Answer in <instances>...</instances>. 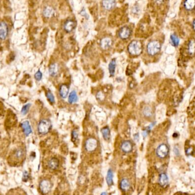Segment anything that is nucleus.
I'll return each instance as SVG.
<instances>
[{
  "label": "nucleus",
  "instance_id": "22",
  "mask_svg": "<svg viewBox=\"0 0 195 195\" xmlns=\"http://www.w3.org/2000/svg\"><path fill=\"white\" fill-rule=\"evenodd\" d=\"M130 183L129 180L126 179V178H123L121 180L120 182V187L122 190L124 191H126L130 188Z\"/></svg>",
  "mask_w": 195,
  "mask_h": 195
},
{
  "label": "nucleus",
  "instance_id": "25",
  "mask_svg": "<svg viewBox=\"0 0 195 195\" xmlns=\"http://www.w3.org/2000/svg\"><path fill=\"white\" fill-rule=\"evenodd\" d=\"M143 114L144 117H148V118L151 117L153 114L152 109L150 106H145L143 109Z\"/></svg>",
  "mask_w": 195,
  "mask_h": 195
},
{
  "label": "nucleus",
  "instance_id": "39",
  "mask_svg": "<svg viewBox=\"0 0 195 195\" xmlns=\"http://www.w3.org/2000/svg\"><path fill=\"white\" fill-rule=\"evenodd\" d=\"M185 195V194H182L181 195H179V194H178V195Z\"/></svg>",
  "mask_w": 195,
  "mask_h": 195
},
{
  "label": "nucleus",
  "instance_id": "35",
  "mask_svg": "<svg viewBox=\"0 0 195 195\" xmlns=\"http://www.w3.org/2000/svg\"><path fill=\"white\" fill-rule=\"evenodd\" d=\"M29 177V176L28 172H26V171H25L24 172V174H23V180L24 182H26V181H27L28 180Z\"/></svg>",
  "mask_w": 195,
  "mask_h": 195
},
{
  "label": "nucleus",
  "instance_id": "30",
  "mask_svg": "<svg viewBox=\"0 0 195 195\" xmlns=\"http://www.w3.org/2000/svg\"><path fill=\"white\" fill-rule=\"evenodd\" d=\"M25 154L24 151L22 149H18L16 151L14 155L17 159H21Z\"/></svg>",
  "mask_w": 195,
  "mask_h": 195
},
{
  "label": "nucleus",
  "instance_id": "12",
  "mask_svg": "<svg viewBox=\"0 0 195 195\" xmlns=\"http://www.w3.org/2000/svg\"><path fill=\"white\" fill-rule=\"evenodd\" d=\"M69 93V86L66 84L61 85L59 89V94L60 97L62 99H66Z\"/></svg>",
  "mask_w": 195,
  "mask_h": 195
},
{
  "label": "nucleus",
  "instance_id": "20",
  "mask_svg": "<svg viewBox=\"0 0 195 195\" xmlns=\"http://www.w3.org/2000/svg\"><path fill=\"white\" fill-rule=\"evenodd\" d=\"M116 59L113 58L111 59V61L109 65V73L111 76L113 77L115 74V69H116Z\"/></svg>",
  "mask_w": 195,
  "mask_h": 195
},
{
  "label": "nucleus",
  "instance_id": "3",
  "mask_svg": "<svg viewBox=\"0 0 195 195\" xmlns=\"http://www.w3.org/2000/svg\"><path fill=\"white\" fill-rule=\"evenodd\" d=\"M52 124L51 121L47 119H44L40 120L38 124V132L40 135H44L48 134L52 129Z\"/></svg>",
  "mask_w": 195,
  "mask_h": 195
},
{
  "label": "nucleus",
  "instance_id": "18",
  "mask_svg": "<svg viewBox=\"0 0 195 195\" xmlns=\"http://www.w3.org/2000/svg\"><path fill=\"white\" fill-rule=\"evenodd\" d=\"M48 167L52 170L57 169L59 167L58 160L55 157H52L48 162Z\"/></svg>",
  "mask_w": 195,
  "mask_h": 195
},
{
  "label": "nucleus",
  "instance_id": "21",
  "mask_svg": "<svg viewBox=\"0 0 195 195\" xmlns=\"http://www.w3.org/2000/svg\"><path fill=\"white\" fill-rule=\"evenodd\" d=\"M101 133L105 140H110L111 137L110 130L108 126L104 127L101 130Z\"/></svg>",
  "mask_w": 195,
  "mask_h": 195
},
{
  "label": "nucleus",
  "instance_id": "38",
  "mask_svg": "<svg viewBox=\"0 0 195 195\" xmlns=\"http://www.w3.org/2000/svg\"><path fill=\"white\" fill-rule=\"evenodd\" d=\"M100 195H107V193L106 192H102L101 194H100Z\"/></svg>",
  "mask_w": 195,
  "mask_h": 195
},
{
  "label": "nucleus",
  "instance_id": "27",
  "mask_svg": "<svg viewBox=\"0 0 195 195\" xmlns=\"http://www.w3.org/2000/svg\"><path fill=\"white\" fill-rule=\"evenodd\" d=\"M188 111L191 117L195 118V98L191 103V105L189 107Z\"/></svg>",
  "mask_w": 195,
  "mask_h": 195
},
{
  "label": "nucleus",
  "instance_id": "7",
  "mask_svg": "<svg viewBox=\"0 0 195 195\" xmlns=\"http://www.w3.org/2000/svg\"><path fill=\"white\" fill-rule=\"evenodd\" d=\"M98 147V140L94 137L88 138L85 144V150L88 152H92L97 150Z\"/></svg>",
  "mask_w": 195,
  "mask_h": 195
},
{
  "label": "nucleus",
  "instance_id": "10",
  "mask_svg": "<svg viewBox=\"0 0 195 195\" xmlns=\"http://www.w3.org/2000/svg\"><path fill=\"white\" fill-rule=\"evenodd\" d=\"M9 33V28L6 22L2 21L0 22V39H6Z\"/></svg>",
  "mask_w": 195,
  "mask_h": 195
},
{
  "label": "nucleus",
  "instance_id": "33",
  "mask_svg": "<svg viewBox=\"0 0 195 195\" xmlns=\"http://www.w3.org/2000/svg\"><path fill=\"white\" fill-rule=\"evenodd\" d=\"M96 97H97V99L98 100L102 101V100H103L104 99V94L102 91H99V92H98L97 94Z\"/></svg>",
  "mask_w": 195,
  "mask_h": 195
},
{
  "label": "nucleus",
  "instance_id": "1",
  "mask_svg": "<svg viewBox=\"0 0 195 195\" xmlns=\"http://www.w3.org/2000/svg\"><path fill=\"white\" fill-rule=\"evenodd\" d=\"M162 42L159 39H152L150 41L146 46V53L151 57L156 56L160 52Z\"/></svg>",
  "mask_w": 195,
  "mask_h": 195
},
{
  "label": "nucleus",
  "instance_id": "14",
  "mask_svg": "<svg viewBox=\"0 0 195 195\" xmlns=\"http://www.w3.org/2000/svg\"><path fill=\"white\" fill-rule=\"evenodd\" d=\"M102 5L106 10H110L116 5L115 0H103Z\"/></svg>",
  "mask_w": 195,
  "mask_h": 195
},
{
  "label": "nucleus",
  "instance_id": "28",
  "mask_svg": "<svg viewBox=\"0 0 195 195\" xmlns=\"http://www.w3.org/2000/svg\"><path fill=\"white\" fill-rule=\"evenodd\" d=\"M46 97L47 98L48 100L52 103V104H54L55 103V98L54 95L52 94V92H51L50 90H48L46 92Z\"/></svg>",
  "mask_w": 195,
  "mask_h": 195
},
{
  "label": "nucleus",
  "instance_id": "26",
  "mask_svg": "<svg viewBox=\"0 0 195 195\" xmlns=\"http://www.w3.org/2000/svg\"><path fill=\"white\" fill-rule=\"evenodd\" d=\"M113 177L114 174L112 169H109L107 172V174L106 176V182L109 185H111L113 184Z\"/></svg>",
  "mask_w": 195,
  "mask_h": 195
},
{
  "label": "nucleus",
  "instance_id": "2",
  "mask_svg": "<svg viewBox=\"0 0 195 195\" xmlns=\"http://www.w3.org/2000/svg\"><path fill=\"white\" fill-rule=\"evenodd\" d=\"M127 50L131 55L137 57L140 55L143 52V46L139 41L134 40L129 45Z\"/></svg>",
  "mask_w": 195,
  "mask_h": 195
},
{
  "label": "nucleus",
  "instance_id": "9",
  "mask_svg": "<svg viewBox=\"0 0 195 195\" xmlns=\"http://www.w3.org/2000/svg\"><path fill=\"white\" fill-rule=\"evenodd\" d=\"M131 35V30L129 27H122L118 32V35L120 39L123 40L129 39Z\"/></svg>",
  "mask_w": 195,
  "mask_h": 195
},
{
  "label": "nucleus",
  "instance_id": "13",
  "mask_svg": "<svg viewBox=\"0 0 195 195\" xmlns=\"http://www.w3.org/2000/svg\"><path fill=\"white\" fill-rule=\"evenodd\" d=\"M112 42L110 38L109 37H104L103 38L101 39L100 42V46L102 49L106 50L109 49L112 45Z\"/></svg>",
  "mask_w": 195,
  "mask_h": 195
},
{
  "label": "nucleus",
  "instance_id": "32",
  "mask_svg": "<svg viewBox=\"0 0 195 195\" xmlns=\"http://www.w3.org/2000/svg\"><path fill=\"white\" fill-rule=\"evenodd\" d=\"M34 78L36 81H40L42 78V73L40 70H38L34 75Z\"/></svg>",
  "mask_w": 195,
  "mask_h": 195
},
{
  "label": "nucleus",
  "instance_id": "16",
  "mask_svg": "<svg viewBox=\"0 0 195 195\" xmlns=\"http://www.w3.org/2000/svg\"><path fill=\"white\" fill-rule=\"evenodd\" d=\"M21 127L23 129L24 132L26 137H28L32 132L31 126L28 121L26 120V121L22 122L21 124Z\"/></svg>",
  "mask_w": 195,
  "mask_h": 195
},
{
  "label": "nucleus",
  "instance_id": "24",
  "mask_svg": "<svg viewBox=\"0 0 195 195\" xmlns=\"http://www.w3.org/2000/svg\"><path fill=\"white\" fill-rule=\"evenodd\" d=\"M54 10L52 7H47L44 9L43 11L44 16L47 18L51 17L54 14Z\"/></svg>",
  "mask_w": 195,
  "mask_h": 195
},
{
  "label": "nucleus",
  "instance_id": "17",
  "mask_svg": "<svg viewBox=\"0 0 195 195\" xmlns=\"http://www.w3.org/2000/svg\"><path fill=\"white\" fill-rule=\"evenodd\" d=\"M75 27V22L72 20H68L65 22L64 30L66 32H70L74 29Z\"/></svg>",
  "mask_w": 195,
  "mask_h": 195
},
{
  "label": "nucleus",
  "instance_id": "31",
  "mask_svg": "<svg viewBox=\"0 0 195 195\" xmlns=\"http://www.w3.org/2000/svg\"><path fill=\"white\" fill-rule=\"evenodd\" d=\"M30 106L31 104L28 103V104H26L22 108V110H21V114L24 115H26V114L27 113L28 111L29 110L30 107Z\"/></svg>",
  "mask_w": 195,
  "mask_h": 195
},
{
  "label": "nucleus",
  "instance_id": "36",
  "mask_svg": "<svg viewBox=\"0 0 195 195\" xmlns=\"http://www.w3.org/2000/svg\"><path fill=\"white\" fill-rule=\"evenodd\" d=\"M134 137L135 140H138V139H139V135H138V134H135V135H134Z\"/></svg>",
  "mask_w": 195,
  "mask_h": 195
},
{
  "label": "nucleus",
  "instance_id": "4",
  "mask_svg": "<svg viewBox=\"0 0 195 195\" xmlns=\"http://www.w3.org/2000/svg\"><path fill=\"white\" fill-rule=\"evenodd\" d=\"M182 12L187 15H194L195 13V0H182Z\"/></svg>",
  "mask_w": 195,
  "mask_h": 195
},
{
  "label": "nucleus",
  "instance_id": "8",
  "mask_svg": "<svg viewBox=\"0 0 195 195\" xmlns=\"http://www.w3.org/2000/svg\"><path fill=\"white\" fill-rule=\"evenodd\" d=\"M39 188L43 194H48L52 189L51 182L47 179L42 180L39 183Z\"/></svg>",
  "mask_w": 195,
  "mask_h": 195
},
{
  "label": "nucleus",
  "instance_id": "15",
  "mask_svg": "<svg viewBox=\"0 0 195 195\" xmlns=\"http://www.w3.org/2000/svg\"><path fill=\"white\" fill-rule=\"evenodd\" d=\"M49 74L50 75L51 77H55L57 76V75L59 73L58 65L55 63H53L52 64H51L49 66Z\"/></svg>",
  "mask_w": 195,
  "mask_h": 195
},
{
  "label": "nucleus",
  "instance_id": "34",
  "mask_svg": "<svg viewBox=\"0 0 195 195\" xmlns=\"http://www.w3.org/2000/svg\"><path fill=\"white\" fill-rule=\"evenodd\" d=\"M167 1V0H154L155 4L157 5H160V6L164 4H165Z\"/></svg>",
  "mask_w": 195,
  "mask_h": 195
},
{
  "label": "nucleus",
  "instance_id": "19",
  "mask_svg": "<svg viewBox=\"0 0 195 195\" xmlns=\"http://www.w3.org/2000/svg\"><path fill=\"white\" fill-rule=\"evenodd\" d=\"M159 182L160 185L162 187H165L168 184V178L167 175L165 173H162L159 175Z\"/></svg>",
  "mask_w": 195,
  "mask_h": 195
},
{
  "label": "nucleus",
  "instance_id": "23",
  "mask_svg": "<svg viewBox=\"0 0 195 195\" xmlns=\"http://www.w3.org/2000/svg\"><path fill=\"white\" fill-rule=\"evenodd\" d=\"M78 100V97L77 95V94L76 92V91H72L68 97V102L70 104H72L74 103H76Z\"/></svg>",
  "mask_w": 195,
  "mask_h": 195
},
{
  "label": "nucleus",
  "instance_id": "5",
  "mask_svg": "<svg viewBox=\"0 0 195 195\" xmlns=\"http://www.w3.org/2000/svg\"><path fill=\"white\" fill-rule=\"evenodd\" d=\"M184 53L188 57H193L195 55V39L191 38L187 41L183 49Z\"/></svg>",
  "mask_w": 195,
  "mask_h": 195
},
{
  "label": "nucleus",
  "instance_id": "37",
  "mask_svg": "<svg viewBox=\"0 0 195 195\" xmlns=\"http://www.w3.org/2000/svg\"><path fill=\"white\" fill-rule=\"evenodd\" d=\"M192 27H193L194 30L195 31V18L194 19V20L193 22H192Z\"/></svg>",
  "mask_w": 195,
  "mask_h": 195
},
{
  "label": "nucleus",
  "instance_id": "29",
  "mask_svg": "<svg viewBox=\"0 0 195 195\" xmlns=\"http://www.w3.org/2000/svg\"><path fill=\"white\" fill-rule=\"evenodd\" d=\"M171 41L172 45L175 47L177 46L179 44V39L178 38V37H177V35H176L175 34L171 35Z\"/></svg>",
  "mask_w": 195,
  "mask_h": 195
},
{
  "label": "nucleus",
  "instance_id": "6",
  "mask_svg": "<svg viewBox=\"0 0 195 195\" xmlns=\"http://www.w3.org/2000/svg\"><path fill=\"white\" fill-rule=\"evenodd\" d=\"M156 156L159 159H163L167 157L169 153V148L166 143H160L155 151Z\"/></svg>",
  "mask_w": 195,
  "mask_h": 195
},
{
  "label": "nucleus",
  "instance_id": "11",
  "mask_svg": "<svg viewBox=\"0 0 195 195\" xmlns=\"http://www.w3.org/2000/svg\"><path fill=\"white\" fill-rule=\"evenodd\" d=\"M120 149L124 153H130L133 150V144L130 140H124L121 143Z\"/></svg>",
  "mask_w": 195,
  "mask_h": 195
}]
</instances>
